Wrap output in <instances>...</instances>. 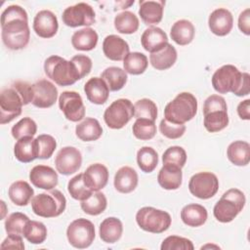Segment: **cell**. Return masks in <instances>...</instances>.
Masks as SVG:
<instances>
[{"instance_id":"6da1fadb","label":"cell","mask_w":250,"mask_h":250,"mask_svg":"<svg viewBox=\"0 0 250 250\" xmlns=\"http://www.w3.org/2000/svg\"><path fill=\"white\" fill-rule=\"evenodd\" d=\"M1 36L4 45L10 50L26 47L30 38L26 11L19 5L8 6L1 14Z\"/></svg>"},{"instance_id":"7a4b0ae2","label":"cell","mask_w":250,"mask_h":250,"mask_svg":"<svg viewBox=\"0 0 250 250\" xmlns=\"http://www.w3.org/2000/svg\"><path fill=\"white\" fill-rule=\"evenodd\" d=\"M212 86L220 94L233 93L237 97L247 96L250 92V75L240 72L232 64H225L218 68L212 76Z\"/></svg>"},{"instance_id":"3957f363","label":"cell","mask_w":250,"mask_h":250,"mask_svg":"<svg viewBox=\"0 0 250 250\" xmlns=\"http://www.w3.org/2000/svg\"><path fill=\"white\" fill-rule=\"evenodd\" d=\"M45 74L59 86H69L82 79L76 65L60 56H50L44 62Z\"/></svg>"},{"instance_id":"277c9868","label":"cell","mask_w":250,"mask_h":250,"mask_svg":"<svg viewBox=\"0 0 250 250\" xmlns=\"http://www.w3.org/2000/svg\"><path fill=\"white\" fill-rule=\"evenodd\" d=\"M197 112V100L188 92L178 94L164 108V118L172 123L185 124Z\"/></svg>"},{"instance_id":"5b68a950","label":"cell","mask_w":250,"mask_h":250,"mask_svg":"<svg viewBox=\"0 0 250 250\" xmlns=\"http://www.w3.org/2000/svg\"><path fill=\"white\" fill-rule=\"evenodd\" d=\"M245 202V195L240 189L229 188L215 204L213 215L221 223H229L242 211Z\"/></svg>"},{"instance_id":"8992f818","label":"cell","mask_w":250,"mask_h":250,"mask_svg":"<svg viewBox=\"0 0 250 250\" xmlns=\"http://www.w3.org/2000/svg\"><path fill=\"white\" fill-rule=\"evenodd\" d=\"M66 207L64 195L58 189L39 193L33 196L31 208L35 215L43 218H55L62 214Z\"/></svg>"},{"instance_id":"52a82bcc","label":"cell","mask_w":250,"mask_h":250,"mask_svg":"<svg viewBox=\"0 0 250 250\" xmlns=\"http://www.w3.org/2000/svg\"><path fill=\"white\" fill-rule=\"evenodd\" d=\"M136 222L145 231L161 233L169 229L172 223V218L166 211L146 206L138 210L136 214Z\"/></svg>"},{"instance_id":"ba28073f","label":"cell","mask_w":250,"mask_h":250,"mask_svg":"<svg viewBox=\"0 0 250 250\" xmlns=\"http://www.w3.org/2000/svg\"><path fill=\"white\" fill-rule=\"evenodd\" d=\"M22 105L23 99L14 83L4 88L0 94V123L4 125L20 116Z\"/></svg>"},{"instance_id":"9c48e42d","label":"cell","mask_w":250,"mask_h":250,"mask_svg":"<svg viewBox=\"0 0 250 250\" xmlns=\"http://www.w3.org/2000/svg\"><path fill=\"white\" fill-rule=\"evenodd\" d=\"M96 236L94 224L84 218L72 221L66 229V237L69 244L78 249L89 247Z\"/></svg>"},{"instance_id":"30bf717a","label":"cell","mask_w":250,"mask_h":250,"mask_svg":"<svg viewBox=\"0 0 250 250\" xmlns=\"http://www.w3.org/2000/svg\"><path fill=\"white\" fill-rule=\"evenodd\" d=\"M134 116V104L128 99L112 102L104 110V120L110 129L123 128Z\"/></svg>"},{"instance_id":"8fae6325","label":"cell","mask_w":250,"mask_h":250,"mask_svg":"<svg viewBox=\"0 0 250 250\" xmlns=\"http://www.w3.org/2000/svg\"><path fill=\"white\" fill-rule=\"evenodd\" d=\"M188 189L197 198L209 199L218 192L219 180L212 172H199L189 179Z\"/></svg>"},{"instance_id":"7c38bea8","label":"cell","mask_w":250,"mask_h":250,"mask_svg":"<svg viewBox=\"0 0 250 250\" xmlns=\"http://www.w3.org/2000/svg\"><path fill=\"white\" fill-rule=\"evenodd\" d=\"M62 22L69 27H89L96 21V14L92 6L80 2L64 9L62 16Z\"/></svg>"},{"instance_id":"4fadbf2b","label":"cell","mask_w":250,"mask_h":250,"mask_svg":"<svg viewBox=\"0 0 250 250\" xmlns=\"http://www.w3.org/2000/svg\"><path fill=\"white\" fill-rule=\"evenodd\" d=\"M60 109L71 122H78L85 117V105L79 93L64 91L59 97Z\"/></svg>"},{"instance_id":"5bb4252c","label":"cell","mask_w":250,"mask_h":250,"mask_svg":"<svg viewBox=\"0 0 250 250\" xmlns=\"http://www.w3.org/2000/svg\"><path fill=\"white\" fill-rule=\"evenodd\" d=\"M82 164V155L74 146H64L59 150L55 158V166L59 173L68 176L77 172Z\"/></svg>"},{"instance_id":"9a60e30c","label":"cell","mask_w":250,"mask_h":250,"mask_svg":"<svg viewBox=\"0 0 250 250\" xmlns=\"http://www.w3.org/2000/svg\"><path fill=\"white\" fill-rule=\"evenodd\" d=\"M31 104L39 108H47L55 104L58 99L57 87L47 79H41L31 85Z\"/></svg>"},{"instance_id":"2e32d148","label":"cell","mask_w":250,"mask_h":250,"mask_svg":"<svg viewBox=\"0 0 250 250\" xmlns=\"http://www.w3.org/2000/svg\"><path fill=\"white\" fill-rule=\"evenodd\" d=\"M33 30L42 38H51L57 34L59 22L56 15L49 10L39 11L33 20Z\"/></svg>"},{"instance_id":"e0dca14e","label":"cell","mask_w":250,"mask_h":250,"mask_svg":"<svg viewBox=\"0 0 250 250\" xmlns=\"http://www.w3.org/2000/svg\"><path fill=\"white\" fill-rule=\"evenodd\" d=\"M29 180L34 187L50 190L57 187L59 177L52 167L47 165H36L29 172Z\"/></svg>"},{"instance_id":"ac0fdd59","label":"cell","mask_w":250,"mask_h":250,"mask_svg":"<svg viewBox=\"0 0 250 250\" xmlns=\"http://www.w3.org/2000/svg\"><path fill=\"white\" fill-rule=\"evenodd\" d=\"M208 26L215 35L226 36L230 32L233 26V17L228 9L218 8L210 14Z\"/></svg>"},{"instance_id":"d6986e66","label":"cell","mask_w":250,"mask_h":250,"mask_svg":"<svg viewBox=\"0 0 250 250\" xmlns=\"http://www.w3.org/2000/svg\"><path fill=\"white\" fill-rule=\"evenodd\" d=\"M83 181L91 190L100 191L107 184L108 170L102 163L91 164L83 173Z\"/></svg>"},{"instance_id":"ffe728a7","label":"cell","mask_w":250,"mask_h":250,"mask_svg":"<svg viewBox=\"0 0 250 250\" xmlns=\"http://www.w3.org/2000/svg\"><path fill=\"white\" fill-rule=\"evenodd\" d=\"M104 55L115 62L123 61L124 58L130 53V47L128 43L118 35H107L103 42Z\"/></svg>"},{"instance_id":"44dd1931","label":"cell","mask_w":250,"mask_h":250,"mask_svg":"<svg viewBox=\"0 0 250 250\" xmlns=\"http://www.w3.org/2000/svg\"><path fill=\"white\" fill-rule=\"evenodd\" d=\"M139 16L146 25L157 24L163 18L165 1L163 0H140Z\"/></svg>"},{"instance_id":"7402d4cb","label":"cell","mask_w":250,"mask_h":250,"mask_svg":"<svg viewBox=\"0 0 250 250\" xmlns=\"http://www.w3.org/2000/svg\"><path fill=\"white\" fill-rule=\"evenodd\" d=\"M167 43H169L167 34L157 26H150L146 28L141 36V44L143 48L149 53L160 51Z\"/></svg>"},{"instance_id":"603a6c76","label":"cell","mask_w":250,"mask_h":250,"mask_svg":"<svg viewBox=\"0 0 250 250\" xmlns=\"http://www.w3.org/2000/svg\"><path fill=\"white\" fill-rule=\"evenodd\" d=\"M183 181L182 168L172 164H163L157 175L159 186L167 190L178 189Z\"/></svg>"},{"instance_id":"cb8c5ba5","label":"cell","mask_w":250,"mask_h":250,"mask_svg":"<svg viewBox=\"0 0 250 250\" xmlns=\"http://www.w3.org/2000/svg\"><path fill=\"white\" fill-rule=\"evenodd\" d=\"M87 99L95 104H104L109 96V89L102 77H92L84 85Z\"/></svg>"},{"instance_id":"d4e9b609","label":"cell","mask_w":250,"mask_h":250,"mask_svg":"<svg viewBox=\"0 0 250 250\" xmlns=\"http://www.w3.org/2000/svg\"><path fill=\"white\" fill-rule=\"evenodd\" d=\"M139 177L137 172L130 166H123L117 170L113 185L115 189L121 193H130L138 186Z\"/></svg>"},{"instance_id":"484cf974","label":"cell","mask_w":250,"mask_h":250,"mask_svg":"<svg viewBox=\"0 0 250 250\" xmlns=\"http://www.w3.org/2000/svg\"><path fill=\"white\" fill-rule=\"evenodd\" d=\"M14 154L22 163H29L38 158L36 139H33V137H24L18 140L14 146Z\"/></svg>"},{"instance_id":"4316f807","label":"cell","mask_w":250,"mask_h":250,"mask_svg":"<svg viewBox=\"0 0 250 250\" xmlns=\"http://www.w3.org/2000/svg\"><path fill=\"white\" fill-rule=\"evenodd\" d=\"M75 135L83 142H94L103 135V128L96 118L86 117L76 125Z\"/></svg>"},{"instance_id":"83f0119b","label":"cell","mask_w":250,"mask_h":250,"mask_svg":"<svg viewBox=\"0 0 250 250\" xmlns=\"http://www.w3.org/2000/svg\"><path fill=\"white\" fill-rule=\"evenodd\" d=\"M208 218L207 210L204 206L196 203H190L183 207L181 211V219L183 223L188 227L197 228L205 224Z\"/></svg>"},{"instance_id":"f1b7e54d","label":"cell","mask_w":250,"mask_h":250,"mask_svg":"<svg viewBox=\"0 0 250 250\" xmlns=\"http://www.w3.org/2000/svg\"><path fill=\"white\" fill-rule=\"evenodd\" d=\"M194 34V25L188 20L177 21L172 25L170 30L171 39L180 46H186L189 44L193 40Z\"/></svg>"},{"instance_id":"f546056e","label":"cell","mask_w":250,"mask_h":250,"mask_svg":"<svg viewBox=\"0 0 250 250\" xmlns=\"http://www.w3.org/2000/svg\"><path fill=\"white\" fill-rule=\"evenodd\" d=\"M177 51L174 46L167 43L164 48L155 53H150V64L157 70H165L174 65L177 61Z\"/></svg>"},{"instance_id":"4dcf8cb0","label":"cell","mask_w":250,"mask_h":250,"mask_svg":"<svg viewBox=\"0 0 250 250\" xmlns=\"http://www.w3.org/2000/svg\"><path fill=\"white\" fill-rule=\"evenodd\" d=\"M99 40L97 31L91 27H84L75 31L71 36V44L75 50L91 51L93 50Z\"/></svg>"},{"instance_id":"1f68e13d","label":"cell","mask_w":250,"mask_h":250,"mask_svg":"<svg viewBox=\"0 0 250 250\" xmlns=\"http://www.w3.org/2000/svg\"><path fill=\"white\" fill-rule=\"evenodd\" d=\"M8 195L14 204L18 206H26L32 200L34 190L27 182L16 181L10 186Z\"/></svg>"},{"instance_id":"d6a6232c","label":"cell","mask_w":250,"mask_h":250,"mask_svg":"<svg viewBox=\"0 0 250 250\" xmlns=\"http://www.w3.org/2000/svg\"><path fill=\"white\" fill-rule=\"evenodd\" d=\"M123 232L122 222L115 217H108L104 219L99 229L101 239L105 243H115L118 241Z\"/></svg>"},{"instance_id":"836d02e7","label":"cell","mask_w":250,"mask_h":250,"mask_svg":"<svg viewBox=\"0 0 250 250\" xmlns=\"http://www.w3.org/2000/svg\"><path fill=\"white\" fill-rule=\"evenodd\" d=\"M227 156L236 166H246L250 161V145L245 141H234L228 146Z\"/></svg>"},{"instance_id":"e575fe53","label":"cell","mask_w":250,"mask_h":250,"mask_svg":"<svg viewBox=\"0 0 250 250\" xmlns=\"http://www.w3.org/2000/svg\"><path fill=\"white\" fill-rule=\"evenodd\" d=\"M109 91H119L127 83V72L118 66L106 67L101 74Z\"/></svg>"},{"instance_id":"d590c367","label":"cell","mask_w":250,"mask_h":250,"mask_svg":"<svg viewBox=\"0 0 250 250\" xmlns=\"http://www.w3.org/2000/svg\"><path fill=\"white\" fill-rule=\"evenodd\" d=\"M148 65L147 58L140 52L129 53L123 60L124 70L132 75H140L144 73Z\"/></svg>"},{"instance_id":"8d00e7d4","label":"cell","mask_w":250,"mask_h":250,"mask_svg":"<svg viewBox=\"0 0 250 250\" xmlns=\"http://www.w3.org/2000/svg\"><path fill=\"white\" fill-rule=\"evenodd\" d=\"M139 24L138 17L130 11H123L114 18V27L122 34L135 33L139 28Z\"/></svg>"},{"instance_id":"74e56055","label":"cell","mask_w":250,"mask_h":250,"mask_svg":"<svg viewBox=\"0 0 250 250\" xmlns=\"http://www.w3.org/2000/svg\"><path fill=\"white\" fill-rule=\"evenodd\" d=\"M80 206L84 213L91 216H97L105 210L107 200L103 192L94 191L87 199L81 201Z\"/></svg>"},{"instance_id":"f35d334b","label":"cell","mask_w":250,"mask_h":250,"mask_svg":"<svg viewBox=\"0 0 250 250\" xmlns=\"http://www.w3.org/2000/svg\"><path fill=\"white\" fill-rule=\"evenodd\" d=\"M203 125L210 133L222 131L229 125L228 110H214L204 114Z\"/></svg>"},{"instance_id":"ab89813d","label":"cell","mask_w":250,"mask_h":250,"mask_svg":"<svg viewBox=\"0 0 250 250\" xmlns=\"http://www.w3.org/2000/svg\"><path fill=\"white\" fill-rule=\"evenodd\" d=\"M137 163L145 173H151L158 164V153L150 146H143L137 152Z\"/></svg>"},{"instance_id":"60d3db41","label":"cell","mask_w":250,"mask_h":250,"mask_svg":"<svg viewBox=\"0 0 250 250\" xmlns=\"http://www.w3.org/2000/svg\"><path fill=\"white\" fill-rule=\"evenodd\" d=\"M22 236L32 244H41L47 238V228L38 221H28L24 226Z\"/></svg>"},{"instance_id":"b9f144b4","label":"cell","mask_w":250,"mask_h":250,"mask_svg":"<svg viewBox=\"0 0 250 250\" xmlns=\"http://www.w3.org/2000/svg\"><path fill=\"white\" fill-rule=\"evenodd\" d=\"M67 191L73 199L80 201L87 199L94 192L84 184L83 173L74 176L68 181Z\"/></svg>"},{"instance_id":"7bdbcfd3","label":"cell","mask_w":250,"mask_h":250,"mask_svg":"<svg viewBox=\"0 0 250 250\" xmlns=\"http://www.w3.org/2000/svg\"><path fill=\"white\" fill-rule=\"evenodd\" d=\"M155 122L146 118H138L133 124V135L142 141L152 139L156 134Z\"/></svg>"},{"instance_id":"ee69618b","label":"cell","mask_w":250,"mask_h":250,"mask_svg":"<svg viewBox=\"0 0 250 250\" xmlns=\"http://www.w3.org/2000/svg\"><path fill=\"white\" fill-rule=\"evenodd\" d=\"M134 116L138 118H146L155 121L157 118V106L149 99H141L134 104Z\"/></svg>"},{"instance_id":"f6af8a7d","label":"cell","mask_w":250,"mask_h":250,"mask_svg":"<svg viewBox=\"0 0 250 250\" xmlns=\"http://www.w3.org/2000/svg\"><path fill=\"white\" fill-rule=\"evenodd\" d=\"M37 132L36 122L30 117H23L18 121L11 130L12 136L16 140H20L24 137H33Z\"/></svg>"},{"instance_id":"bcb514c9","label":"cell","mask_w":250,"mask_h":250,"mask_svg":"<svg viewBox=\"0 0 250 250\" xmlns=\"http://www.w3.org/2000/svg\"><path fill=\"white\" fill-rule=\"evenodd\" d=\"M29 221V218L21 212L12 213L5 221V230L8 234H20L22 235L24 226Z\"/></svg>"},{"instance_id":"7dc6e473","label":"cell","mask_w":250,"mask_h":250,"mask_svg":"<svg viewBox=\"0 0 250 250\" xmlns=\"http://www.w3.org/2000/svg\"><path fill=\"white\" fill-rule=\"evenodd\" d=\"M163 164H172L183 168L187 162V152L179 146L168 147L162 155Z\"/></svg>"},{"instance_id":"c3c4849f","label":"cell","mask_w":250,"mask_h":250,"mask_svg":"<svg viewBox=\"0 0 250 250\" xmlns=\"http://www.w3.org/2000/svg\"><path fill=\"white\" fill-rule=\"evenodd\" d=\"M36 142L38 148V158H50L57 147V142L55 138L48 134H42L36 138Z\"/></svg>"},{"instance_id":"681fc988","label":"cell","mask_w":250,"mask_h":250,"mask_svg":"<svg viewBox=\"0 0 250 250\" xmlns=\"http://www.w3.org/2000/svg\"><path fill=\"white\" fill-rule=\"evenodd\" d=\"M161 250H193L194 246L190 239L178 235L166 237L160 246Z\"/></svg>"},{"instance_id":"f907efd6","label":"cell","mask_w":250,"mask_h":250,"mask_svg":"<svg viewBox=\"0 0 250 250\" xmlns=\"http://www.w3.org/2000/svg\"><path fill=\"white\" fill-rule=\"evenodd\" d=\"M159 131L164 137L171 139V140H175V139L181 138L185 134L186 125L172 123L164 118L160 121Z\"/></svg>"},{"instance_id":"816d5d0a","label":"cell","mask_w":250,"mask_h":250,"mask_svg":"<svg viewBox=\"0 0 250 250\" xmlns=\"http://www.w3.org/2000/svg\"><path fill=\"white\" fill-rule=\"evenodd\" d=\"M214 110H228L226 100L219 95L209 96L203 104V114Z\"/></svg>"},{"instance_id":"f5cc1de1","label":"cell","mask_w":250,"mask_h":250,"mask_svg":"<svg viewBox=\"0 0 250 250\" xmlns=\"http://www.w3.org/2000/svg\"><path fill=\"white\" fill-rule=\"evenodd\" d=\"M71 62H74V64L76 65V68L81 76V78L85 77L86 75H88L91 72L92 69V60L86 56V55H76L74 57L71 58L70 60Z\"/></svg>"},{"instance_id":"db71d44e","label":"cell","mask_w":250,"mask_h":250,"mask_svg":"<svg viewBox=\"0 0 250 250\" xmlns=\"http://www.w3.org/2000/svg\"><path fill=\"white\" fill-rule=\"evenodd\" d=\"M1 249H19L23 250L24 244L22 240V235L10 233L8 236L3 240L0 245Z\"/></svg>"},{"instance_id":"11a10c76","label":"cell","mask_w":250,"mask_h":250,"mask_svg":"<svg viewBox=\"0 0 250 250\" xmlns=\"http://www.w3.org/2000/svg\"><path fill=\"white\" fill-rule=\"evenodd\" d=\"M238 28L245 35L250 34V9L242 11L238 17Z\"/></svg>"},{"instance_id":"9f6ffc18","label":"cell","mask_w":250,"mask_h":250,"mask_svg":"<svg viewBox=\"0 0 250 250\" xmlns=\"http://www.w3.org/2000/svg\"><path fill=\"white\" fill-rule=\"evenodd\" d=\"M237 113H238V116L243 120L250 119V100L249 99H246L238 104Z\"/></svg>"},{"instance_id":"6f0895ef","label":"cell","mask_w":250,"mask_h":250,"mask_svg":"<svg viewBox=\"0 0 250 250\" xmlns=\"http://www.w3.org/2000/svg\"><path fill=\"white\" fill-rule=\"evenodd\" d=\"M1 204L3 206V214H2V219H4V215H5V210H6V205H5V202L3 200H1Z\"/></svg>"},{"instance_id":"680465c9","label":"cell","mask_w":250,"mask_h":250,"mask_svg":"<svg viewBox=\"0 0 250 250\" xmlns=\"http://www.w3.org/2000/svg\"><path fill=\"white\" fill-rule=\"evenodd\" d=\"M207 247H214V248H220L219 246H217V245H210V244H207V245H205V246H202L201 247V249H204V248H207Z\"/></svg>"}]
</instances>
